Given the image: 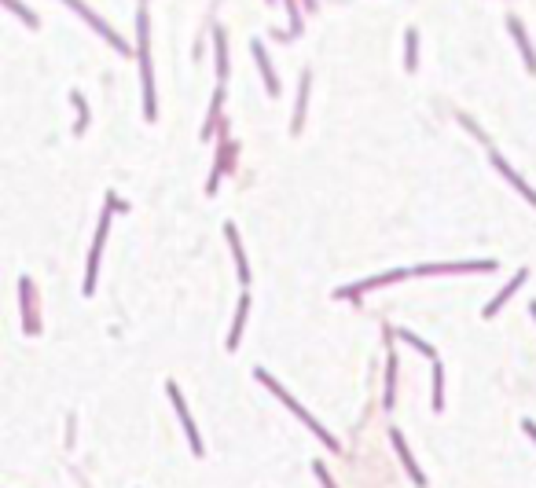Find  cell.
<instances>
[{"mask_svg": "<svg viewBox=\"0 0 536 488\" xmlns=\"http://www.w3.org/2000/svg\"><path fill=\"white\" fill-rule=\"evenodd\" d=\"M253 378H258V382L265 385V389H272V393L279 396V401H283V404H287L290 411H294V415H298V419H301V422H305V426H309V430H312L316 437H320V441H324L327 448H338V441H335V437H330V433H327V430L320 426V422H316V419L309 415V411H305V407H301V404H298L294 396H290V393H287V389H283V385H279V382H276L272 375H265V371L258 367V371H253Z\"/></svg>", "mask_w": 536, "mask_h": 488, "instance_id": "6da1fadb", "label": "cell"}, {"mask_svg": "<svg viewBox=\"0 0 536 488\" xmlns=\"http://www.w3.org/2000/svg\"><path fill=\"white\" fill-rule=\"evenodd\" d=\"M114 195H107V213L99 217V228H96V242H92V253H88V276H85V294H92L96 287V268H99V253H103V242H107V228H110V210H114Z\"/></svg>", "mask_w": 536, "mask_h": 488, "instance_id": "7a4b0ae2", "label": "cell"}, {"mask_svg": "<svg viewBox=\"0 0 536 488\" xmlns=\"http://www.w3.org/2000/svg\"><path fill=\"white\" fill-rule=\"evenodd\" d=\"M140 62H144V114L155 121V81H151V59H147V15L140 11Z\"/></svg>", "mask_w": 536, "mask_h": 488, "instance_id": "3957f363", "label": "cell"}, {"mask_svg": "<svg viewBox=\"0 0 536 488\" xmlns=\"http://www.w3.org/2000/svg\"><path fill=\"white\" fill-rule=\"evenodd\" d=\"M165 389H169L173 404H176V419L184 422V433H187V441H191V452H195V455H202V441H199V430H195V422H191V415H187V407H184V396H181V389H176V382H169V385H165Z\"/></svg>", "mask_w": 536, "mask_h": 488, "instance_id": "277c9868", "label": "cell"}, {"mask_svg": "<svg viewBox=\"0 0 536 488\" xmlns=\"http://www.w3.org/2000/svg\"><path fill=\"white\" fill-rule=\"evenodd\" d=\"M390 441H393V448H397V455L404 459V466H408V473H412V481L423 488L426 485V478L419 473V466H415V459H412V452H408V444H404V437H401V430H390Z\"/></svg>", "mask_w": 536, "mask_h": 488, "instance_id": "5b68a950", "label": "cell"}, {"mask_svg": "<svg viewBox=\"0 0 536 488\" xmlns=\"http://www.w3.org/2000/svg\"><path fill=\"white\" fill-rule=\"evenodd\" d=\"M67 4H70V8H78V11H81V15H85L88 22H92V26H96V30H99V33H103V37H107V41H110V44H118V51H125V44H122V37H118V33H114V30H110V26H107L103 19H99V15H92V11H88V8L81 4V0H67Z\"/></svg>", "mask_w": 536, "mask_h": 488, "instance_id": "8992f818", "label": "cell"}, {"mask_svg": "<svg viewBox=\"0 0 536 488\" xmlns=\"http://www.w3.org/2000/svg\"><path fill=\"white\" fill-rule=\"evenodd\" d=\"M404 272H390V276H375V279H364V283H356V287H342L338 290V298H360L364 290H375L382 287V283H393V279H401Z\"/></svg>", "mask_w": 536, "mask_h": 488, "instance_id": "52a82bcc", "label": "cell"}, {"mask_svg": "<svg viewBox=\"0 0 536 488\" xmlns=\"http://www.w3.org/2000/svg\"><path fill=\"white\" fill-rule=\"evenodd\" d=\"M492 162H496V169H500V173H503V176H507V180H510V184H514V187H518V191H521V195H526V199H529V202H533V205H536V191H533V187H529V184H526V180H521V176H518V173H514V169H510V165H507V162H503V158H500V154H492Z\"/></svg>", "mask_w": 536, "mask_h": 488, "instance_id": "ba28073f", "label": "cell"}, {"mask_svg": "<svg viewBox=\"0 0 536 488\" xmlns=\"http://www.w3.org/2000/svg\"><path fill=\"white\" fill-rule=\"evenodd\" d=\"M510 33H514V41L521 44V56H526V67L536 70V56H533V44L526 41V30H521V22L518 19H510Z\"/></svg>", "mask_w": 536, "mask_h": 488, "instance_id": "9c48e42d", "label": "cell"}, {"mask_svg": "<svg viewBox=\"0 0 536 488\" xmlns=\"http://www.w3.org/2000/svg\"><path fill=\"white\" fill-rule=\"evenodd\" d=\"M253 56H258V62H261V74H265V85H268V92H279V81H276V74H272V67H268V56H265V48H261V41H253Z\"/></svg>", "mask_w": 536, "mask_h": 488, "instance_id": "30bf717a", "label": "cell"}, {"mask_svg": "<svg viewBox=\"0 0 536 488\" xmlns=\"http://www.w3.org/2000/svg\"><path fill=\"white\" fill-rule=\"evenodd\" d=\"M246 308H250V298H242L239 301V312H235V323H232V334H228V349L235 353V345L242 338V319H246Z\"/></svg>", "mask_w": 536, "mask_h": 488, "instance_id": "8fae6325", "label": "cell"}, {"mask_svg": "<svg viewBox=\"0 0 536 488\" xmlns=\"http://www.w3.org/2000/svg\"><path fill=\"white\" fill-rule=\"evenodd\" d=\"M521 283H526V272H518L514 279H510V283H507V290H500V298H496V301H492L489 308H485V316H496V312H500V305H503V301L510 298V294H514V290L521 287Z\"/></svg>", "mask_w": 536, "mask_h": 488, "instance_id": "7c38bea8", "label": "cell"}, {"mask_svg": "<svg viewBox=\"0 0 536 488\" xmlns=\"http://www.w3.org/2000/svg\"><path fill=\"white\" fill-rule=\"evenodd\" d=\"M224 231H228V242H232V250H235V264H239V279H242V283H246V279H250V268H246V261H242V246H239V235H235V228H232V224H228Z\"/></svg>", "mask_w": 536, "mask_h": 488, "instance_id": "4fadbf2b", "label": "cell"}, {"mask_svg": "<svg viewBox=\"0 0 536 488\" xmlns=\"http://www.w3.org/2000/svg\"><path fill=\"white\" fill-rule=\"evenodd\" d=\"M441 407H444V371L433 367V411L441 415Z\"/></svg>", "mask_w": 536, "mask_h": 488, "instance_id": "5bb4252c", "label": "cell"}, {"mask_svg": "<svg viewBox=\"0 0 536 488\" xmlns=\"http://www.w3.org/2000/svg\"><path fill=\"white\" fill-rule=\"evenodd\" d=\"M393 389H397V356H390L386 367V407H393Z\"/></svg>", "mask_w": 536, "mask_h": 488, "instance_id": "9a60e30c", "label": "cell"}, {"mask_svg": "<svg viewBox=\"0 0 536 488\" xmlns=\"http://www.w3.org/2000/svg\"><path fill=\"white\" fill-rule=\"evenodd\" d=\"M401 338H404V342H412V345H415V349L423 353V356H433V345H430V342H423V338H415L412 330H401Z\"/></svg>", "mask_w": 536, "mask_h": 488, "instance_id": "2e32d148", "label": "cell"}, {"mask_svg": "<svg viewBox=\"0 0 536 488\" xmlns=\"http://www.w3.org/2000/svg\"><path fill=\"white\" fill-rule=\"evenodd\" d=\"M305 96H309V74L301 77V96H298V110H294V128H301V110H305Z\"/></svg>", "mask_w": 536, "mask_h": 488, "instance_id": "e0dca14e", "label": "cell"}, {"mask_svg": "<svg viewBox=\"0 0 536 488\" xmlns=\"http://www.w3.org/2000/svg\"><path fill=\"white\" fill-rule=\"evenodd\" d=\"M217 70H221V77L228 70V62H224V33L221 30H217Z\"/></svg>", "mask_w": 536, "mask_h": 488, "instance_id": "ac0fdd59", "label": "cell"}, {"mask_svg": "<svg viewBox=\"0 0 536 488\" xmlns=\"http://www.w3.org/2000/svg\"><path fill=\"white\" fill-rule=\"evenodd\" d=\"M408 70H415V33H408V59H404Z\"/></svg>", "mask_w": 536, "mask_h": 488, "instance_id": "d6986e66", "label": "cell"}, {"mask_svg": "<svg viewBox=\"0 0 536 488\" xmlns=\"http://www.w3.org/2000/svg\"><path fill=\"white\" fill-rule=\"evenodd\" d=\"M312 470H316V478L324 481V488H335V481H330V473L324 470V462H312Z\"/></svg>", "mask_w": 536, "mask_h": 488, "instance_id": "ffe728a7", "label": "cell"}, {"mask_svg": "<svg viewBox=\"0 0 536 488\" xmlns=\"http://www.w3.org/2000/svg\"><path fill=\"white\" fill-rule=\"evenodd\" d=\"M526 433H529L533 441H536V422H526Z\"/></svg>", "mask_w": 536, "mask_h": 488, "instance_id": "44dd1931", "label": "cell"}, {"mask_svg": "<svg viewBox=\"0 0 536 488\" xmlns=\"http://www.w3.org/2000/svg\"><path fill=\"white\" fill-rule=\"evenodd\" d=\"M533 316H536V305H533Z\"/></svg>", "mask_w": 536, "mask_h": 488, "instance_id": "7402d4cb", "label": "cell"}]
</instances>
